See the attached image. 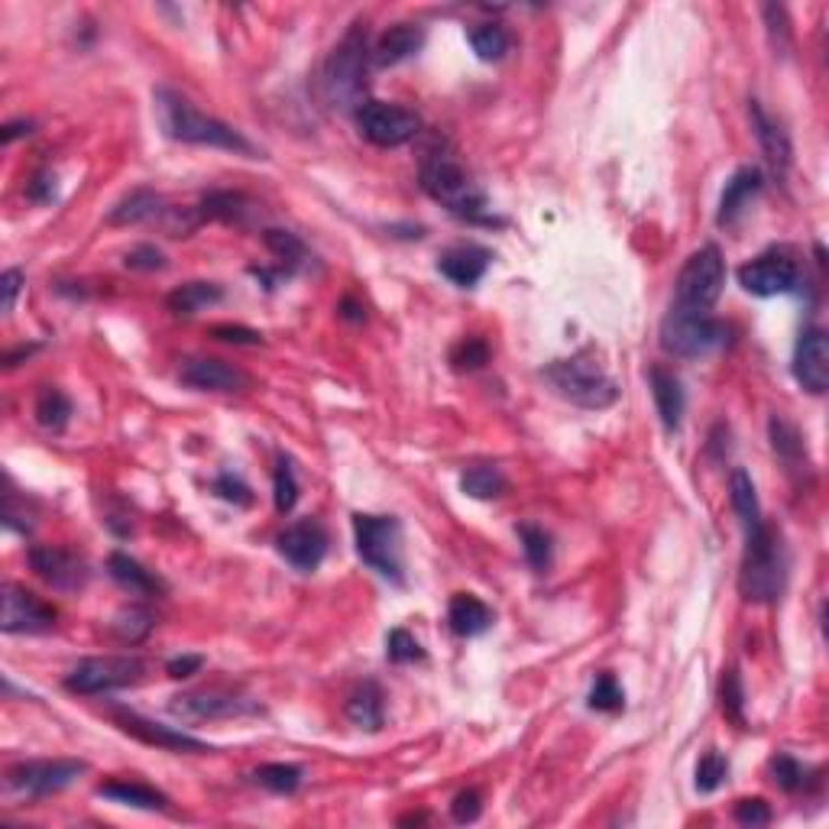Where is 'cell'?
I'll list each match as a JSON object with an SVG mask.
<instances>
[{
    "label": "cell",
    "instance_id": "obj_1",
    "mask_svg": "<svg viewBox=\"0 0 829 829\" xmlns=\"http://www.w3.org/2000/svg\"><path fill=\"white\" fill-rule=\"evenodd\" d=\"M156 117L159 127L169 139L179 143H192V146H211V149H227L247 159H260V149L243 137L240 130H234L230 124L207 117L205 111H198L189 98H182L172 88H159L156 91Z\"/></svg>",
    "mask_w": 829,
    "mask_h": 829
},
{
    "label": "cell",
    "instance_id": "obj_2",
    "mask_svg": "<svg viewBox=\"0 0 829 829\" xmlns=\"http://www.w3.org/2000/svg\"><path fill=\"white\" fill-rule=\"evenodd\" d=\"M787 587V548L781 532H774L768 522L746 532V554L739 567V593L746 603L771 606L781 600Z\"/></svg>",
    "mask_w": 829,
    "mask_h": 829
},
{
    "label": "cell",
    "instance_id": "obj_3",
    "mask_svg": "<svg viewBox=\"0 0 829 829\" xmlns=\"http://www.w3.org/2000/svg\"><path fill=\"white\" fill-rule=\"evenodd\" d=\"M545 383L554 393L580 409H610L620 399V386L616 379L600 366V360L593 356V350H580L574 356L554 360L542 370Z\"/></svg>",
    "mask_w": 829,
    "mask_h": 829
},
{
    "label": "cell",
    "instance_id": "obj_4",
    "mask_svg": "<svg viewBox=\"0 0 829 829\" xmlns=\"http://www.w3.org/2000/svg\"><path fill=\"white\" fill-rule=\"evenodd\" d=\"M421 189L447 207L457 217H470L480 220L486 211V195L477 189V182L467 175V169L457 162V156L451 149H428L421 159Z\"/></svg>",
    "mask_w": 829,
    "mask_h": 829
},
{
    "label": "cell",
    "instance_id": "obj_5",
    "mask_svg": "<svg viewBox=\"0 0 829 829\" xmlns=\"http://www.w3.org/2000/svg\"><path fill=\"white\" fill-rule=\"evenodd\" d=\"M366 63H370V46H366V30L363 23H353L344 33V39L334 46L321 69V88L325 98L334 107L356 111L363 104L366 91Z\"/></svg>",
    "mask_w": 829,
    "mask_h": 829
},
{
    "label": "cell",
    "instance_id": "obj_6",
    "mask_svg": "<svg viewBox=\"0 0 829 829\" xmlns=\"http://www.w3.org/2000/svg\"><path fill=\"white\" fill-rule=\"evenodd\" d=\"M726 341L729 328L716 321L709 311H688L671 305V311L661 321V347L681 360H703L719 347H726Z\"/></svg>",
    "mask_w": 829,
    "mask_h": 829
},
{
    "label": "cell",
    "instance_id": "obj_7",
    "mask_svg": "<svg viewBox=\"0 0 829 829\" xmlns=\"http://www.w3.org/2000/svg\"><path fill=\"white\" fill-rule=\"evenodd\" d=\"M353 538L360 560L383 580L402 583V525L393 515H353Z\"/></svg>",
    "mask_w": 829,
    "mask_h": 829
},
{
    "label": "cell",
    "instance_id": "obj_8",
    "mask_svg": "<svg viewBox=\"0 0 829 829\" xmlns=\"http://www.w3.org/2000/svg\"><path fill=\"white\" fill-rule=\"evenodd\" d=\"M723 285H726V260H723V250H719L716 243H706V247H700L696 253H691L688 263L681 266L674 305H678V308H688V311H709V308L719 302Z\"/></svg>",
    "mask_w": 829,
    "mask_h": 829
},
{
    "label": "cell",
    "instance_id": "obj_9",
    "mask_svg": "<svg viewBox=\"0 0 829 829\" xmlns=\"http://www.w3.org/2000/svg\"><path fill=\"white\" fill-rule=\"evenodd\" d=\"M88 771V764L78 759H43V761H20L10 764L3 774V787L13 797L23 800H36V797H49L66 791L69 784H75L81 774Z\"/></svg>",
    "mask_w": 829,
    "mask_h": 829
},
{
    "label": "cell",
    "instance_id": "obj_10",
    "mask_svg": "<svg viewBox=\"0 0 829 829\" xmlns=\"http://www.w3.org/2000/svg\"><path fill=\"white\" fill-rule=\"evenodd\" d=\"M146 674V661L137 655H104V658H84L78 668H71L66 678V691L94 696L121 688H134Z\"/></svg>",
    "mask_w": 829,
    "mask_h": 829
},
{
    "label": "cell",
    "instance_id": "obj_11",
    "mask_svg": "<svg viewBox=\"0 0 829 829\" xmlns=\"http://www.w3.org/2000/svg\"><path fill=\"white\" fill-rule=\"evenodd\" d=\"M356 130L363 139H370L373 146L393 149V146H406L409 139L418 137L421 130V117L402 107V104H386V101H363L353 111Z\"/></svg>",
    "mask_w": 829,
    "mask_h": 829
},
{
    "label": "cell",
    "instance_id": "obj_12",
    "mask_svg": "<svg viewBox=\"0 0 829 829\" xmlns=\"http://www.w3.org/2000/svg\"><path fill=\"white\" fill-rule=\"evenodd\" d=\"M739 285L759 298L791 295L800 285V263L787 250H768L749 260L746 266H739Z\"/></svg>",
    "mask_w": 829,
    "mask_h": 829
},
{
    "label": "cell",
    "instance_id": "obj_13",
    "mask_svg": "<svg viewBox=\"0 0 829 829\" xmlns=\"http://www.w3.org/2000/svg\"><path fill=\"white\" fill-rule=\"evenodd\" d=\"M56 625V610L30 593L20 583H3V613H0V628L7 635H43L53 632Z\"/></svg>",
    "mask_w": 829,
    "mask_h": 829
},
{
    "label": "cell",
    "instance_id": "obj_14",
    "mask_svg": "<svg viewBox=\"0 0 829 829\" xmlns=\"http://www.w3.org/2000/svg\"><path fill=\"white\" fill-rule=\"evenodd\" d=\"M26 560H30L33 574H36L39 580H46V583H49L53 590H59V593H78V590H84V583H88V577H91L88 564H84L78 554L66 552V548H56V545H36V548H30Z\"/></svg>",
    "mask_w": 829,
    "mask_h": 829
},
{
    "label": "cell",
    "instance_id": "obj_15",
    "mask_svg": "<svg viewBox=\"0 0 829 829\" xmlns=\"http://www.w3.org/2000/svg\"><path fill=\"white\" fill-rule=\"evenodd\" d=\"M279 554L302 574H315L328 554V529L318 519H298L276 538Z\"/></svg>",
    "mask_w": 829,
    "mask_h": 829
},
{
    "label": "cell",
    "instance_id": "obj_16",
    "mask_svg": "<svg viewBox=\"0 0 829 829\" xmlns=\"http://www.w3.org/2000/svg\"><path fill=\"white\" fill-rule=\"evenodd\" d=\"M111 716H114V723L127 736H134V739L146 742V746H156V749H166V752H214V746H207L202 739H195V736H189L182 729L162 726L156 719H146V716H139L134 709H121L117 706V709H111Z\"/></svg>",
    "mask_w": 829,
    "mask_h": 829
},
{
    "label": "cell",
    "instance_id": "obj_17",
    "mask_svg": "<svg viewBox=\"0 0 829 829\" xmlns=\"http://www.w3.org/2000/svg\"><path fill=\"white\" fill-rule=\"evenodd\" d=\"M257 709H260L257 703L227 691H192L169 703V713L179 719H230V716H247Z\"/></svg>",
    "mask_w": 829,
    "mask_h": 829
},
{
    "label": "cell",
    "instance_id": "obj_18",
    "mask_svg": "<svg viewBox=\"0 0 829 829\" xmlns=\"http://www.w3.org/2000/svg\"><path fill=\"white\" fill-rule=\"evenodd\" d=\"M794 379L814 393L824 396L829 389V338L824 328H807L797 347H794Z\"/></svg>",
    "mask_w": 829,
    "mask_h": 829
},
{
    "label": "cell",
    "instance_id": "obj_19",
    "mask_svg": "<svg viewBox=\"0 0 829 829\" xmlns=\"http://www.w3.org/2000/svg\"><path fill=\"white\" fill-rule=\"evenodd\" d=\"M179 379L198 393H243V389H250V376L243 370H237L224 360H214V356L185 360L179 370Z\"/></svg>",
    "mask_w": 829,
    "mask_h": 829
},
{
    "label": "cell",
    "instance_id": "obj_20",
    "mask_svg": "<svg viewBox=\"0 0 829 829\" xmlns=\"http://www.w3.org/2000/svg\"><path fill=\"white\" fill-rule=\"evenodd\" d=\"M749 117H752V130H756V139H759L761 152H764L771 172L777 179H784L787 169H791V159H794V146H791L787 130L761 107L759 101H749Z\"/></svg>",
    "mask_w": 829,
    "mask_h": 829
},
{
    "label": "cell",
    "instance_id": "obj_21",
    "mask_svg": "<svg viewBox=\"0 0 829 829\" xmlns=\"http://www.w3.org/2000/svg\"><path fill=\"white\" fill-rule=\"evenodd\" d=\"M489 263H492V253L486 247L457 243V247H451V250H444L438 257V273L444 279H451L461 288H474L486 276Z\"/></svg>",
    "mask_w": 829,
    "mask_h": 829
},
{
    "label": "cell",
    "instance_id": "obj_22",
    "mask_svg": "<svg viewBox=\"0 0 829 829\" xmlns=\"http://www.w3.org/2000/svg\"><path fill=\"white\" fill-rule=\"evenodd\" d=\"M421 46H424V30L418 23H396L376 39V46L370 49V59L376 69H393V66L418 56Z\"/></svg>",
    "mask_w": 829,
    "mask_h": 829
},
{
    "label": "cell",
    "instance_id": "obj_23",
    "mask_svg": "<svg viewBox=\"0 0 829 829\" xmlns=\"http://www.w3.org/2000/svg\"><path fill=\"white\" fill-rule=\"evenodd\" d=\"M648 383H651L655 409H658V418H661L665 431L674 434L681 428V418H684V389H681V379L671 370H665V366H651Z\"/></svg>",
    "mask_w": 829,
    "mask_h": 829
},
{
    "label": "cell",
    "instance_id": "obj_24",
    "mask_svg": "<svg viewBox=\"0 0 829 829\" xmlns=\"http://www.w3.org/2000/svg\"><path fill=\"white\" fill-rule=\"evenodd\" d=\"M768 438L774 454L781 457V464L787 467V474H807L810 470V457H807V444L804 434L797 431V424H791L787 418L774 414L768 421Z\"/></svg>",
    "mask_w": 829,
    "mask_h": 829
},
{
    "label": "cell",
    "instance_id": "obj_25",
    "mask_svg": "<svg viewBox=\"0 0 829 829\" xmlns=\"http://www.w3.org/2000/svg\"><path fill=\"white\" fill-rule=\"evenodd\" d=\"M761 192V172L759 169H752V166H746V169H739L729 182H726V189H723V195H719V211H716V224L719 227H729L746 205L756 198Z\"/></svg>",
    "mask_w": 829,
    "mask_h": 829
},
{
    "label": "cell",
    "instance_id": "obj_26",
    "mask_svg": "<svg viewBox=\"0 0 829 829\" xmlns=\"http://www.w3.org/2000/svg\"><path fill=\"white\" fill-rule=\"evenodd\" d=\"M107 574L114 577V583H121L124 590H130L134 597H162L166 593V583L146 570L139 560H134L130 554L114 552L107 557Z\"/></svg>",
    "mask_w": 829,
    "mask_h": 829
},
{
    "label": "cell",
    "instance_id": "obj_27",
    "mask_svg": "<svg viewBox=\"0 0 829 829\" xmlns=\"http://www.w3.org/2000/svg\"><path fill=\"white\" fill-rule=\"evenodd\" d=\"M347 719H350L356 729H366V733H379V729H383V719H386V696H383L376 681H363L356 691L347 696Z\"/></svg>",
    "mask_w": 829,
    "mask_h": 829
},
{
    "label": "cell",
    "instance_id": "obj_28",
    "mask_svg": "<svg viewBox=\"0 0 829 829\" xmlns=\"http://www.w3.org/2000/svg\"><path fill=\"white\" fill-rule=\"evenodd\" d=\"M447 622H451L454 635L474 638V635H484L486 628L492 625V610L474 593H457L451 600V606H447Z\"/></svg>",
    "mask_w": 829,
    "mask_h": 829
},
{
    "label": "cell",
    "instance_id": "obj_29",
    "mask_svg": "<svg viewBox=\"0 0 829 829\" xmlns=\"http://www.w3.org/2000/svg\"><path fill=\"white\" fill-rule=\"evenodd\" d=\"M98 794L114 804L137 807V810H169V797L149 784H139V781H104L98 787Z\"/></svg>",
    "mask_w": 829,
    "mask_h": 829
},
{
    "label": "cell",
    "instance_id": "obj_30",
    "mask_svg": "<svg viewBox=\"0 0 829 829\" xmlns=\"http://www.w3.org/2000/svg\"><path fill=\"white\" fill-rule=\"evenodd\" d=\"M220 298H224V288L217 282H185V285H179V288L169 292L166 305H169L172 315L192 318V315H198L207 305H217Z\"/></svg>",
    "mask_w": 829,
    "mask_h": 829
},
{
    "label": "cell",
    "instance_id": "obj_31",
    "mask_svg": "<svg viewBox=\"0 0 829 829\" xmlns=\"http://www.w3.org/2000/svg\"><path fill=\"white\" fill-rule=\"evenodd\" d=\"M729 502H733V509H736V515H739V522H742L746 532L759 529L761 522H764L756 484H752V477L742 467H736L733 477H729Z\"/></svg>",
    "mask_w": 829,
    "mask_h": 829
},
{
    "label": "cell",
    "instance_id": "obj_32",
    "mask_svg": "<svg viewBox=\"0 0 829 829\" xmlns=\"http://www.w3.org/2000/svg\"><path fill=\"white\" fill-rule=\"evenodd\" d=\"M162 198L152 192V189H137L130 192L127 198H121L117 205L111 207L107 214V224L111 227H127V224H139V220H149L156 214H162Z\"/></svg>",
    "mask_w": 829,
    "mask_h": 829
},
{
    "label": "cell",
    "instance_id": "obj_33",
    "mask_svg": "<svg viewBox=\"0 0 829 829\" xmlns=\"http://www.w3.org/2000/svg\"><path fill=\"white\" fill-rule=\"evenodd\" d=\"M263 243L270 247V253L282 263V273H285V276L295 273V270H302V266H308V260H311V257H308V247H305L302 237L292 234V230H276V227H270V230L263 234Z\"/></svg>",
    "mask_w": 829,
    "mask_h": 829
},
{
    "label": "cell",
    "instance_id": "obj_34",
    "mask_svg": "<svg viewBox=\"0 0 829 829\" xmlns=\"http://www.w3.org/2000/svg\"><path fill=\"white\" fill-rule=\"evenodd\" d=\"M202 224L205 220H224V224H240L250 211V202L237 192H211L202 198V205L195 207Z\"/></svg>",
    "mask_w": 829,
    "mask_h": 829
},
{
    "label": "cell",
    "instance_id": "obj_35",
    "mask_svg": "<svg viewBox=\"0 0 829 829\" xmlns=\"http://www.w3.org/2000/svg\"><path fill=\"white\" fill-rule=\"evenodd\" d=\"M36 421L46 428V431H63L66 424H69L71 418V402L69 396L63 393V389H56V386H46V389H39V396H36Z\"/></svg>",
    "mask_w": 829,
    "mask_h": 829
},
{
    "label": "cell",
    "instance_id": "obj_36",
    "mask_svg": "<svg viewBox=\"0 0 829 829\" xmlns=\"http://www.w3.org/2000/svg\"><path fill=\"white\" fill-rule=\"evenodd\" d=\"M470 46H474L477 59H484V63H499V59L509 53L512 36H509V30L499 26V23H480L477 30H470Z\"/></svg>",
    "mask_w": 829,
    "mask_h": 829
},
{
    "label": "cell",
    "instance_id": "obj_37",
    "mask_svg": "<svg viewBox=\"0 0 829 829\" xmlns=\"http://www.w3.org/2000/svg\"><path fill=\"white\" fill-rule=\"evenodd\" d=\"M519 538H522V552H525V560L532 564V570H538V574H545L548 567H552V535L542 529V525H532V522H522L519 529Z\"/></svg>",
    "mask_w": 829,
    "mask_h": 829
},
{
    "label": "cell",
    "instance_id": "obj_38",
    "mask_svg": "<svg viewBox=\"0 0 829 829\" xmlns=\"http://www.w3.org/2000/svg\"><path fill=\"white\" fill-rule=\"evenodd\" d=\"M461 489L467 492V496H474V499H499L509 484H506V477H502V470L499 467H470L464 477H461Z\"/></svg>",
    "mask_w": 829,
    "mask_h": 829
},
{
    "label": "cell",
    "instance_id": "obj_39",
    "mask_svg": "<svg viewBox=\"0 0 829 829\" xmlns=\"http://www.w3.org/2000/svg\"><path fill=\"white\" fill-rule=\"evenodd\" d=\"M253 777H257L266 791H273V794H295L298 784H302V768H298V764H285V761H273V764L257 768Z\"/></svg>",
    "mask_w": 829,
    "mask_h": 829
},
{
    "label": "cell",
    "instance_id": "obj_40",
    "mask_svg": "<svg viewBox=\"0 0 829 829\" xmlns=\"http://www.w3.org/2000/svg\"><path fill=\"white\" fill-rule=\"evenodd\" d=\"M273 502H276L279 515H288L298 502V480H295L292 461L285 454H279L276 474H273Z\"/></svg>",
    "mask_w": 829,
    "mask_h": 829
},
{
    "label": "cell",
    "instance_id": "obj_41",
    "mask_svg": "<svg viewBox=\"0 0 829 829\" xmlns=\"http://www.w3.org/2000/svg\"><path fill=\"white\" fill-rule=\"evenodd\" d=\"M152 625L156 620L146 613V610H139V606H130V610H121L114 622H111V632L121 638V641H130V645H137L143 641L149 632H152Z\"/></svg>",
    "mask_w": 829,
    "mask_h": 829
},
{
    "label": "cell",
    "instance_id": "obj_42",
    "mask_svg": "<svg viewBox=\"0 0 829 829\" xmlns=\"http://www.w3.org/2000/svg\"><path fill=\"white\" fill-rule=\"evenodd\" d=\"M489 363V344L484 338H464L451 350V366L457 373H477Z\"/></svg>",
    "mask_w": 829,
    "mask_h": 829
},
{
    "label": "cell",
    "instance_id": "obj_43",
    "mask_svg": "<svg viewBox=\"0 0 829 829\" xmlns=\"http://www.w3.org/2000/svg\"><path fill=\"white\" fill-rule=\"evenodd\" d=\"M771 777H774V784H777L781 791L794 794V791H800V787L807 784V768L794 759V756L777 752V756L771 759Z\"/></svg>",
    "mask_w": 829,
    "mask_h": 829
},
{
    "label": "cell",
    "instance_id": "obj_44",
    "mask_svg": "<svg viewBox=\"0 0 829 829\" xmlns=\"http://www.w3.org/2000/svg\"><path fill=\"white\" fill-rule=\"evenodd\" d=\"M386 655H389L393 665H412V661H421V658H424V648L418 645V638H414L412 632L393 628V632L386 635Z\"/></svg>",
    "mask_w": 829,
    "mask_h": 829
},
{
    "label": "cell",
    "instance_id": "obj_45",
    "mask_svg": "<svg viewBox=\"0 0 829 829\" xmlns=\"http://www.w3.org/2000/svg\"><path fill=\"white\" fill-rule=\"evenodd\" d=\"M729 774V761L723 759L719 752H706L703 759L696 761V791L700 794H713Z\"/></svg>",
    "mask_w": 829,
    "mask_h": 829
},
{
    "label": "cell",
    "instance_id": "obj_46",
    "mask_svg": "<svg viewBox=\"0 0 829 829\" xmlns=\"http://www.w3.org/2000/svg\"><path fill=\"white\" fill-rule=\"evenodd\" d=\"M719 703H723V713L733 719V723H742V706H746V691H742V678L739 671H726L723 681H719Z\"/></svg>",
    "mask_w": 829,
    "mask_h": 829
},
{
    "label": "cell",
    "instance_id": "obj_47",
    "mask_svg": "<svg viewBox=\"0 0 829 829\" xmlns=\"http://www.w3.org/2000/svg\"><path fill=\"white\" fill-rule=\"evenodd\" d=\"M625 703V693H622L620 681L613 674H600L593 691H590V706L600 709V713H616Z\"/></svg>",
    "mask_w": 829,
    "mask_h": 829
},
{
    "label": "cell",
    "instance_id": "obj_48",
    "mask_svg": "<svg viewBox=\"0 0 829 829\" xmlns=\"http://www.w3.org/2000/svg\"><path fill=\"white\" fill-rule=\"evenodd\" d=\"M124 266L134 270V273H162V270L169 266V260H166V253H162L159 247L139 243V247H134V250L124 257Z\"/></svg>",
    "mask_w": 829,
    "mask_h": 829
},
{
    "label": "cell",
    "instance_id": "obj_49",
    "mask_svg": "<svg viewBox=\"0 0 829 829\" xmlns=\"http://www.w3.org/2000/svg\"><path fill=\"white\" fill-rule=\"evenodd\" d=\"M211 338L220 341V344H237V347H260L263 344V334L253 331V328H243V325H214L211 328Z\"/></svg>",
    "mask_w": 829,
    "mask_h": 829
},
{
    "label": "cell",
    "instance_id": "obj_50",
    "mask_svg": "<svg viewBox=\"0 0 829 829\" xmlns=\"http://www.w3.org/2000/svg\"><path fill=\"white\" fill-rule=\"evenodd\" d=\"M733 817H736V824H742V827H768V824H771V807H768L761 797H746V800L736 804Z\"/></svg>",
    "mask_w": 829,
    "mask_h": 829
},
{
    "label": "cell",
    "instance_id": "obj_51",
    "mask_svg": "<svg viewBox=\"0 0 829 829\" xmlns=\"http://www.w3.org/2000/svg\"><path fill=\"white\" fill-rule=\"evenodd\" d=\"M214 492H217L220 499L234 502V506H250V502H253L250 486L243 484L240 477H234V474H220V477L214 480Z\"/></svg>",
    "mask_w": 829,
    "mask_h": 829
},
{
    "label": "cell",
    "instance_id": "obj_52",
    "mask_svg": "<svg viewBox=\"0 0 829 829\" xmlns=\"http://www.w3.org/2000/svg\"><path fill=\"white\" fill-rule=\"evenodd\" d=\"M480 810H484L480 791H461V794L454 797V804H451V814H454L457 824H474V820H480Z\"/></svg>",
    "mask_w": 829,
    "mask_h": 829
},
{
    "label": "cell",
    "instance_id": "obj_53",
    "mask_svg": "<svg viewBox=\"0 0 829 829\" xmlns=\"http://www.w3.org/2000/svg\"><path fill=\"white\" fill-rule=\"evenodd\" d=\"M202 665H205V658H202V655H182V658H172V661L166 665V671H169V678L182 681V678L198 674V671H202Z\"/></svg>",
    "mask_w": 829,
    "mask_h": 829
},
{
    "label": "cell",
    "instance_id": "obj_54",
    "mask_svg": "<svg viewBox=\"0 0 829 829\" xmlns=\"http://www.w3.org/2000/svg\"><path fill=\"white\" fill-rule=\"evenodd\" d=\"M20 285H23V273L20 270H7L0 276V292H3V311H13L16 305V295H20Z\"/></svg>",
    "mask_w": 829,
    "mask_h": 829
},
{
    "label": "cell",
    "instance_id": "obj_55",
    "mask_svg": "<svg viewBox=\"0 0 829 829\" xmlns=\"http://www.w3.org/2000/svg\"><path fill=\"white\" fill-rule=\"evenodd\" d=\"M53 195H56V185H53V179L49 175H36L33 182H30V198L33 202H53Z\"/></svg>",
    "mask_w": 829,
    "mask_h": 829
},
{
    "label": "cell",
    "instance_id": "obj_56",
    "mask_svg": "<svg viewBox=\"0 0 829 829\" xmlns=\"http://www.w3.org/2000/svg\"><path fill=\"white\" fill-rule=\"evenodd\" d=\"M33 134V121H13V124H7L3 130H0V139L3 143H13V139L20 137H30Z\"/></svg>",
    "mask_w": 829,
    "mask_h": 829
},
{
    "label": "cell",
    "instance_id": "obj_57",
    "mask_svg": "<svg viewBox=\"0 0 829 829\" xmlns=\"http://www.w3.org/2000/svg\"><path fill=\"white\" fill-rule=\"evenodd\" d=\"M341 315H344V318H350V321H363L360 308H356V305H353L350 298H344V302H341Z\"/></svg>",
    "mask_w": 829,
    "mask_h": 829
}]
</instances>
